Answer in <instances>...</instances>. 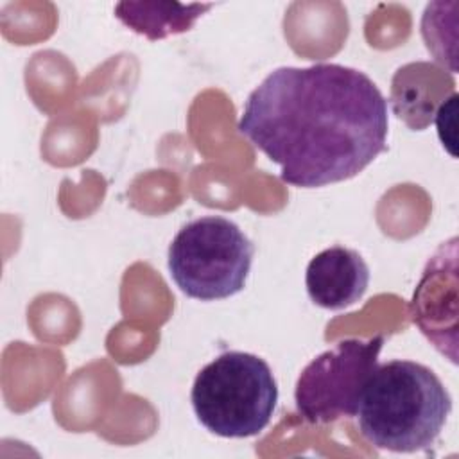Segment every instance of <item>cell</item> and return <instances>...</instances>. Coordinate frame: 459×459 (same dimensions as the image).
<instances>
[{
	"label": "cell",
	"mask_w": 459,
	"mask_h": 459,
	"mask_svg": "<svg viewBox=\"0 0 459 459\" xmlns=\"http://www.w3.org/2000/svg\"><path fill=\"white\" fill-rule=\"evenodd\" d=\"M199 423L221 437H249L262 432L276 409L278 385L258 355L226 351L206 364L190 393Z\"/></svg>",
	"instance_id": "3"
},
{
	"label": "cell",
	"mask_w": 459,
	"mask_h": 459,
	"mask_svg": "<svg viewBox=\"0 0 459 459\" xmlns=\"http://www.w3.org/2000/svg\"><path fill=\"white\" fill-rule=\"evenodd\" d=\"M253 242L230 219L204 215L186 222L169 246L170 278L183 294L201 301L240 292L251 271Z\"/></svg>",
	"instance_id": "4"
},
{
	"label": "cell",
	"mask_w": 459,
	"mask_h": 459,
	"mask_svg": "<svg viewBox=\"0 0 459 459\" xmlns=\"http://www.w3.org/2000/svg\"><path fill=\"white\" fill-rule=\"evenodd\" d=\"M450 412L452 396L430 368L414 360H389L369 375L355 416L369 445L411 454L434 445Z\"/></svg>",
	"instance_id": "2"
},
{
	"label": "cell",
	"mask_w": 459,
	"mask_h": 459,
	"mask_svg": "<svg viewBox=\"0 0 459 459\" xmlns=\"http://www.w3.org/2000/svg\"><path fill=\"white\" fill-rule=\"evenodd\" d=\"M213 4H178V2H120L115 16L131 30L147 39H161L186 32Z\"/></svg>",
	"instance_id": "9"
},
{
	"label": "cell",
	"mask_w": 459,
	"mask_h": 459,
	"mask_svg": "<svg viewBox=\"0 0 459 459\" xmlns=\"http://www.w3.org/2000/svg\"><path fill=\"white\" fill-rule=\"evenodd\" d=\"M455 109H457V93H452L445 102H441V106L437 108V111L434 115L439 140H441L443 147H446L452 156H455V152L452 151V145L455 142V136H454Z\"/></svg>",
	"instance_id": "10"
},
{
	"label": "cell",
	"mask_w": 459,
	"mask_h": 459,
	"mask_svg": "<svg viewBox=\"0 0 459 459\" xmlns=\"http://www.w3.org/2000/svg\"><path fill=\"white\" fill-rule=\"evenodd\" d=\"M384 335L350 337L317 355L296 382L298 414L308 423H332L357 412L360 393L378 366Z\"/></svg>",
	"instance_id": "5"
},
{
	"label": "cell",
	"mask_w": 459,
	"mask_h": 459,
	"mask_svg": "<svg viewBox=\"0 0 459 459\" xmlns=\"http://www.w3.org/2000/svg\"><path fill=\"white\" fill-rule=\"evenodd\" d=\"M452 93H455L452 74L430 63H411L394 74L391 102L398 118L412 129H423Z\"/></svg>",
	"instance_id": "8"
},
{
	"label": "cell",
	"mask_w": 459,
	"mask_h": 459,
	"mask_svg": "<svg viewBox=\"0 0 459 459\" xmlns=\"http://www.w3.org/2000/svg\"><path fill=\"white\" fill-rule=\"evenodd\" d=\"M369 283V267L355 249L333 246L317 253L305 274L310 299L328 310H342L357 303Z\"/></svg>",
	"instance_id": "7"
},
{
	"label": "cell",
	"mask_w": 459,
	"mask_h": 459,
	"mask_svg": "<svg viewBox=\"0 0 459 459\" xmlns=\"http://www.w3.org/2000/svg\"><path fill=\"white\" fill-rule=\"evenodd\" d=\"M457 238L445 242L427 262L409 314L437 351L455 364L457 355Z\"/></svg>",
	"instance_id": "6"
},
{
	"label": "cell",
	"mask_w": 459,
	"mask_h": 459,
	"mask_svg": "<svg viewBox=\"0 0 459 459\" xmlns=\"http://www.w3.org/2000/svg\"><path fill=\"white\" fill-rule=\"evenodd\" d=\"M237 129L280 167L281 181L314 188L364 170L387 147V100L360 70L317 63L273 70L247 97Z\"/></svg>",
	"instance_id": "1"
}]
</instances>
